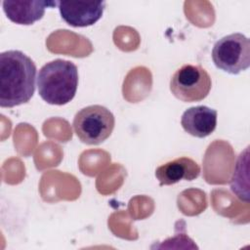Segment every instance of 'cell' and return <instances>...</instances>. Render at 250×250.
Returning a JSON list of instances; mask_svg holds the SVG:
<instances>
[{
  "label": "cell",
  "instance_id": "obj_2",
  "mask_svg": "<svg viewBox=\"0 0 250 250\" xmlns=\"http://www.w3.org/2000/svg\"><path fill=\"white\" fill-rule=\"evenodd\" d=\"M77 86L78 69L70 61H51L40 68L37 75L39 96L49 104H66L74 98Z\"/></svg>",
  "mask_w": 250,
  "mask_h": 250
},
{
  "label": "cell",
  "instance_id": "obj_7",
  "mask_svg": "<svg viewBox=\"0 0 250 250\" xmlns=\"http://www.w3.org/2000/svg\"><path fill=\"white\" fill-rule=\"evenodd\" d=\"M55 6H58V1L5 0L2 2L6 17L11 21L22 25L33 24L43 18L46 8Z\"/></svg>",
  "mask_w": 250,
  "mask_h": 250
},
{
  "label": "cell",
  "instance_id": "obj_9",
  "mask_svg": "<svg viewBox=\"0 0 250 250\" xmlns=\"http://www.w3.org/2000/svg\"><path fill=\"white\" fill-rule=\"evenodd\" d=\"M200 174V166L189 157H179L159 166L155 170V177L160 186H170L182 180L192 181Z\"/></svg>",
  "mask_w": 250,
  "mask_h": 250
},
{
  "label": "cell",
  "instance_id": "obj_6",
  "mask_svg": "<svg viewBox=\"0 0 250 250\" xmlns=\"http://www.w3.org/2000/svg\"><path fill=\"white\" fill-rule=\"evenodd\" d=\"M62 19L70 26L86 27L96 23L103 16L105 2L58 1Z\"/></svg>",
  "mask_w": 250,
  "mask_h": 250
},
{
  "label": "cell",
  "instance_id": "obj_8",
  "mask_svg": "<svg viewBox=\"0 0 250 250\" xmlns=\"http://www.w3.org/2000/svg\"><path fill=\"white\" fill-rule=\"evenodd\" d=\"M181 125L188 134L193 137H208L216 129L217 110L206 105L191 106L184 111Z\"/></svg>",
  "mask_w": 250,
  "mask_h": 250
},
{
  "label": "cell",
  "instance_id": "obj_5",
  "mask_svg": "<svg viewBox=\"0 0 250 250\" xmlns=\"http://www.w3.org/2000/svg\"><path fill=\"white\" fill-rule=\"evenodd\" d=\"M211 87V77L201 65L185 64L177 69L170 80V91L185 103L204 100Z\"/></svg>",
  "mask_w": 250,
  "mask_h": 250
},
{
  "label": "cell",
  "instance_id": "obj_4",
  "mask_svg": "<svg viewBox=\"0 0 250 250\" xmlns=\"http://www.w3.org/2000/svg\"><path fill=\"white\" fill-rule=\"evenodd\" d=\"M214 64L229 74H238L250 66V41L235 32L219 39L212 49Z\"/></svg>",
  "mask_w": 250,
  "mask_h": 250
},
{
  "label": "cell",
  "instance_id": "obj_3",
  "mask_svg": "<svg viewBox=\"0 0 250 250\" xmlns=\"http://www.w3.org/2000/svg\"><path fill=\"white\" fill-rule=\"evenodd\" d=\"M115 119L112 112L100 104L81 108L74 116L73 130L77 138L87 145H99L112 133Z\"/></svg>",
  "mask_w": 250,
  "mask_h": 250
},
{
  "label": "cell",
  "instance_id": "obj_10",
  "mask_svg": "<svg viewBox=\"0 0 250 250\" xmlns=\"http://www.w3.org/2000/svg\"><path fill=\"white\" fill-rule=\"evenodd\" d=\"M230 189L240 200L248 202V147L239 154L236 160L230 181Z\"/></svg>",
  "mask_w": 250,
  "mask_h": 250
},
{
  "label": "cell",
  "instance_id": "obj_1",
  "mask_svg": "<svg viewBox=\"0 0 250 250\" xmlns=\"http://www.w3.org/2000/svg\"><path fill=\"white\" fill-rule=\"evenodd\" d=\"M36 65L24 53L0 54V106L14 107L29 102L35 91Z\"/></svg>",
  "mask_w": 250,
  "mask_h": 250
}]
</instances>
